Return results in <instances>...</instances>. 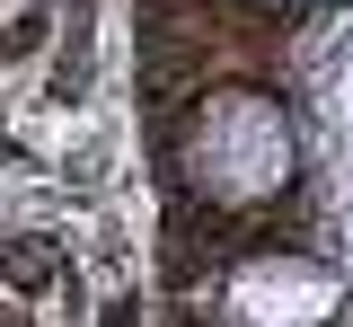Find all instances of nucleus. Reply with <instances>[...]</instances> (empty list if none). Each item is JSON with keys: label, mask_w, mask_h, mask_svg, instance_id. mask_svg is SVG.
I'll list each match as a JSON object with an SVG mask.
<instances>
[{"label": "nucleus", "mask_w": 353, "mask_h": 327, "mask_svg": "<svg viewBox=\"0 0 353 327\" xmlns=\"http://www.w3.org/2000/svg\"><path fill=\"white\" fill-rule=\"evenodd\" d=\"M230 310H239V327H318L327 310H336V275L327 266H248V275L230 283Z\"/></svg>", "instance_id": "2"}, {"label": "nucleus", "mask_w": 353, "mask_h": 327, "mask_svg": "<svg viewBox=\"0 0 353 327\" xmlns=\"http://www.w3.org/2000/svg\"><path fill=\"white\" fill-rule=\"evenodd\" d=\"M194 168H203L212 195H265V186H283V168H292L283 115H274L265 97H221L212 115H203V133H194Z\"/></svg>", "instance_id": "1"}]
</instances>
